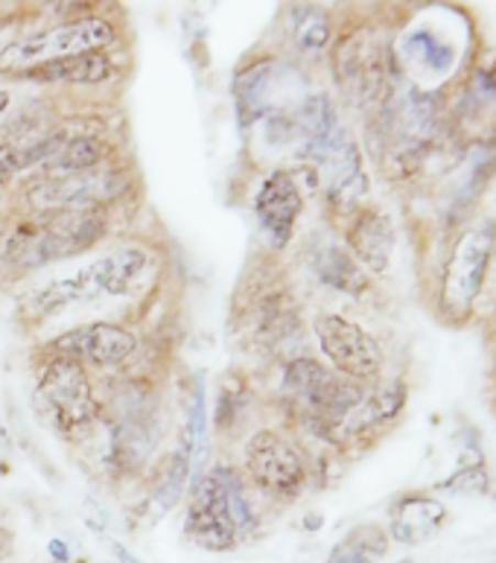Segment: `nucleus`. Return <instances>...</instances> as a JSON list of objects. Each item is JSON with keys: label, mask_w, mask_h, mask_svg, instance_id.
<instances>
[{"label": "nucleus", "mask_w": 496, "mask_h": 563, "mask_svg": "<svg viewBox=\"0 0 496 563\" xmlns=\"http://www.w3.org/2000/svg\"><path fill=\"white\" fill-rule=\"evenodd\" d=\"M102 234V213L97 208H56L42 211L18 228L7 245V257L15 266L35 269L44 263L65 261L91 249Z\"/></svg>", "instance_id": "1"}, {"label": "nucleus", "mask_w": 496, "mask_h": 563, "mask_svg": "<svg viewBox=\"0 0 496 563\" xmlns=\"http://www.w3.org/2000/svg\"><path fill=\"white\" fill-rule=\"evenodd\" d=\"M494 245V219H482L455 240L453 252L447 257L444 278H441V298H438V310L450 324H462L471 316L473 303H476L485 278H488Z\"/></svg>", "instance_id": "2"}, {"label": "nucleus", "mask_w": 496, "mask_h": 563, "mask_svg": "<svg viewBox=\"0 0 496 563\" xmlns=\"http://www.w3.org/2000/svg\"><path fill=\"white\" fill-rule=\"evenodd\" d=\"M114 42V30L102 18H85L74 24L53 26L38 35H26L0 51V74L24 76L26 70L47 65V62L100 53L106 44Z\"/></svg>", "instance_id": "3"}, {"label": "nucleus", "mask_w": 496, "mask_h": 563, "mask_svg": "<svg viewBox=\"0 0 496 563\" xmlns=\"http://www.w3.org/2000/svg\"><path fill=\"white\" fill-rule=\"evenodd\" d=\"M35 400L42 406L44 418L59 432L88 427L97 415L88 374L79 362L68 356H56L44 365Z\"/></svg>", "instance_id": "4"}, {"label": "nucleus", "mask_w": 496, "mask_h": 563, "mask_svg": "<svg viewBox=\"0 0 496 563\" xmlns=\"http://www.w3.org/2000/svg\"><path fill=\"white\" fill-rule=\"evenodd\" d=\"M304 97L301 76L272 59L252 65L234 82L236 111L243 123H252L254 118H286L293 106H301Z\"/></svg>", "instance_id": "5"}, {"label": "nucleus", "mask_w": 496, "mask_h": 563, "mask_svg": "<svg viewBox=\"0 0 496 563\" xmlns=\"http://www.w3.org/2000/svg\"><path fill=\"white\" fill-rule=\"evenodd\" d=\"M388 51L374 30L348 35L337 47V79L348 100L356 106L374 102L386 88Z\"/></svg>", "instance_id": "6"}, {"label": "nucleus", "mask_w": 496, "mask_h": 563, "mask_svg": "<svg viewBox=\"0 0 496 563\" xmlns=\"http://www.w3.org/2000/svg\"><path fill=\"white\" fill-rule=\"evenodd\" d=\"M316 336H319L324 356H330V362L345 377L371 379L383 368V351H379L377 339L365 333L354 321L342 319V316H319Z\"/></svg>", "instance_id": "7"}, {"label": "nucleus", "mask_w": 496, "mask_h": 563, "mask_svg": "<svg viewBox=\"0 0 496 563\" xmlns=\"http://www.w3.org/2000/svg\"><path fill=\"white\" fill-rule=\"evenodd\" d=\"M245 464L252 479L275 496H295L304 485V462L275 432H257L245 446Z\"/></svg>", "instance_id": "8"}, {"label": "nucleus", "mask_w": 496, "mask_h": 563, "mask_svg": "<svg viewBox=\"0 0 496 563\" xmlns=\"http://www.w3.org/2000/svg\"><path fill=\"white\" fill-rule=\"evenodd\" d=\"M118 176L109 169H85L70 176H38L30 185V199L44 211L56 208H97L100 199L118 194Z\"/></svg>", "instance_id": "9"}, {"label": "nucleus", "mask_w": 496, "mask_h": 563, "mask_svg": "<svg viewBox=\"0 0 496 563\" xmlns=\"http://www.w3.org/2000/svg\"><path fill=\"white\" fill-rule=\"evenodd\" d=\"M185 529L187 538L208 552H225V549L234 547L236 529L231 522V514H228L225 488H222L219 473H211L208 479L196 485Z\"/></svg>", "instance_id": "10"}, {"label": "nucleus", "mask_w": 496, "mask_h": 563, "mask_svg": "<svg viewBox=\"0 0 496 563\" xmlns=\"http://www.w3.org/2000/svg\"><path fill=\"white\" fill-rule=\"evenodd\" d=\"M53 347L62 356L76 360L79 365L91 362L97 368H111V365H120V362L132 356L135 339L123 328H114V324H85V328L62 333L53 342Z\"/></svg>", "instance_id": "11"}, {"label": "nucleus", "mask_w": 496, "mask_h": 563, "mask_svg": "<svg viewBox=\"0 0 496 563\" xmlns=\"http://www.w3.org/2000/svg\"><path fill=\"white\" fill-rule=\"evenodd\" d=\"M257 222L272 240V245H286L293 236L295 219L301 213V190L295 178L284 169H275L261 185V194L254 199Z\"/></svg>", "instance_id": "12"}, {"label": "nucleus", "mask_w": 496, "mask_h": 563, "mask_svg": "<svg viewBox=\"0 0 496 563\" xmlns=\"http://www.w3.org/2000/svg\"><path fill=\"white\" fill-rule=\"evenodd\" d=\"M447 508L441 499L423 494L400 496L388 514V529L392 538L404 547H421L429 538H436L444 529Z\"/></svg>", "instance_id": "13"}, {"label": "nucleus", "mask_w": 496, "mask_h": 563, "mask_svg": "<svg viewBox=\"0 0 496 563\" xmlns=\"http://www.w3.org/2000/svg\"><path fill=\"white\" fill-rule=\"evenodd\" d=\"M97 298H102V286L100 278H97V269L88 266V269H79L74 275L51 280L42 289H35L33 295H26L24 312L33 316V319H47V316L68 310L74 303H88L97 301Z\"/></svg>", "instance_id": "14"}, {"label": "nucleus", "mask_w": 496, "mask_h": 563, "mask_svg": "<svg viewBox=\"0 0 496 563\" xmlns=\"http://www.w3.org/2000/svg\"><path fill=\"white\" fill-rule=\"evenodd\" d=\"M348 243L360 257V263L371 272H386L392 254H395V225L377 208L360 211L354 219V225L348 231Z\"/></svg>", "instance_id": "15"}, {"label": "nucleus", "mask_w": 496, "mask_h": 563, "mask_svg": "<svg viewBox=\"0 0 496 563\" xmlns=\"http://www.w3.org/2000/svg\"><path fill=\"white\" fill-rule=\"evenodd\" d=\"M100 278L102 295H129L141 286L143 275L150 269V257L137 249H120V252L93 263Z\"/></svg>", "instance_id": "16"}, {"label": "nucleus", "mask_w": 496, "mask_h": 563, "mask_svg": "<svg viewBox=\"0 0 496 563\" xmlns=\"http://www.w3.org/2000/svg\"><path fill=\"white\" fill-rule=\"evenodd\" d=\"M26 79H38V82H79L91 85L102 82L111 76V62L102 53H82V56H68V59L47 62L38 68L26 70Z\"/></svg>", "instance_id": "17"}, {"label": "nucleus", "mask_w": 496, "mask_h": 563, "mask_svg": "<svg viewBox=\"0 0 496 563\" xmlns=\"http://www.w3.org/2000/svg\"><path fill=\"white\" fill-rule=\"evenodd\" d=\"M312 269L324 284L339 289V292L360 295L368 289V278H365L360 263H354V257L339 245H321L312 257Z\"/></svg>", "instance_id": "18"}, {"label": "nucleus", "mask_w": 496, "mask_h": 563, "mask_svg": "<svg viewBox=\"0 0 496 563\" xmlns=\"http://www.w3.org/2000/svg\"><path fill=\"white\" fill-rule=\"evenodd\" d=\"M102 158L100 141L93 137H56L53 152L42 161V176H70L93 169Z\"/></svg>", "instance_id": "19"}, {"label": "nucleus", "mask_w": 496, "mask_h": 563, "mask_svg": "<svg viewBox=\"0 0 496 563\" xmlns=\"http://www.w3.org/2000/svg\"><path fill=\"white\" fill-rule=\"evenodd\" d=\"M459 114L464 126H496V70L480 68L471 76L459 102Z\"/></svg>", "instance_id": "20"}, {"label": "nucleus", "mask_w": 496, "mask_h": 563, "mask_svg": "<svg viewBox=\"0 0 496 563\" xmlns=\"http://www.w3.org/2000/svg\"><path fill=\"white\" fill-rule=\"evenodd\" d=\"M388 538L379 526H360L330 552L328 563H377L386 555Z\"/></svg>", "instance_id": "21"}, {"label": "nucleus", "mask_w": 496, "mask_h": 563, "mask_svg": "<svg viewBox=\"0 0 496 563\" xmlns=\"http://www.w3.org/2000/svg\"><path fill=\"white\" fill-rule=\"evenodd\" d=\"M406 53H409V59L418 62L421 68L432 70V74H447V70L453 68L455 53L450 44L438 42L436 35L429 33V30H418L406 38Z\"/></svg>", "instance_id": "22"}, {"label": "nucleus", "mask_w": 496, "mask_h": 563, "mask_svg": "<svg viewBox=\"0 0 496 563\" xmlns=\"http://www.w3.org/2000/svg\"><path fill=\"white\" fill-rule=\"evenodd\" d=\"M333 377L324 365H319V362L312 360H295L289 368H286V379L284 386L286 391L293 397H298L304 406L310 404L312 397L319 395L321 388H324V383Z\"/></svg>", "instance_id": "23"}, {"label": "nucleus", "mask_w": 496, "mask_h": 563, "mask_svg": "<svg viewBox=\"0 0 496 563\" xmlns=\"http://www.w3.org/2000/svg\"><path fill=\"white\" fill-rule=\"evenodd\" d=\"M293 21H295V38H298V47H301V51L319 53L328 47L330 21L321 9L298 7L293 12Z\"/></svg>", "instance_id": "24"}, {"label": "nucleus", "mask_w": 496, "mask_h": 563, "mask_svg": "<svg viewBox=\"0 0 496 563\" xmlns=\"http://www.w3.org/2000/svg\"><path fill=\"white\" fill-rule=\"evenodd\" d=\"M219 479H222V488H225V503L228 514H231V522H234L236 534L245 529H252V511H249V503H245L243 490H240V482L231 476V471H217Z\"/></svg>", "instance_id": "25"}, {"label": "nucleus", "mask_w": 496, "mask_h": 563, "mask_svg": "<svg viewBox=\"0 0 496 563\" xmlns=\"http://www.w3.org/2000/svg\"><path fill=\"white\" fill-rule=\"evenodd\" d=\"M444 488L450 490H485L488 488V479H485V467L476 464V467H467V471L455 473L453 479L447 482Z\"/></svg>", "instance_id": "26"}, {"label": "nucleus", "mask_w": 496, "mask_h": 563, "mask_svg": "<svg viewBox=\"0 0 496 563\" xmlns=\"http://www.w3.org/2000/svg\"><path fill=\"white\" fill-rule=\"evenodd\" d=\"M26 167L24 150H15V146H7V143H0V185L9 181V178L15 176L18 169Z\"/></svg>", "instance_id": "27"}, {"label": "nucleus", "mask_w": 496, "mask_h": 563, "mask_svg": "<svg viewBox=\"0 0 496 563\" xmlns=\"http://www.w3.org/2000/svg\"><path fill=\"white\" fill-rule=\"evenodd\" d=\"M109 547H111V552H114V558H118V563H137L135 558L129 555L126 549L120 547V543H114V540H109Z\"/></svg>", "instance_id": "28"}, {"label": "nucleus", "mask_w": 496, "mask_h": 563, "mask_svg": "<svg viewBox=\"0 0 496 563\" xmlns=\"http://www.w3.org/2000/svg\"><path fill=\"white\" fill-rule=\"evenodd\" d=\"M51 555L56 558V561H68V549H65V543H62V540H53Z\"/></svg>", "instance_id": "29"}, {"label": "nucleus", "mask_w": 496, "mask_h": 563, "mask_svg": "<svg viewBox=\"0 0 496 563\" xmlns=\"http://www.w3.org/2000/svg\"><path fill=\"white\" fill-rule=\"evenodd\" d=\"M7 102H9V97L3 91H0V114H3V109H7Z\"/></svg>", "instance_id": "30"}, {"label": "nucleus", "mask_w": 496, "mask_h": 563, "mask_svg": "<svg viewBox=\"0 0 496 563\" xmlns=\"http://www.w3.org/2000/svg\"><path fill=\"white\" fill-rule=\"evenodd\" d=\"M397 563H415V561H412V558H404V561H397Z\"/></svg>", "instance_id": "31"}, {"label": "nucleus", "mask_w": 496, "mask_h": 563, "mask_svg": "<svg viewBox=\"0 0 496 563\" xmlns=\"http://www.w3.org/2000/svg\"><path fill=\"white\" fill-rule=\"evenodd\" d=\"M494 257H496V245H494Z\"/></svg>", "instance_id": "32"}]
</instances>
